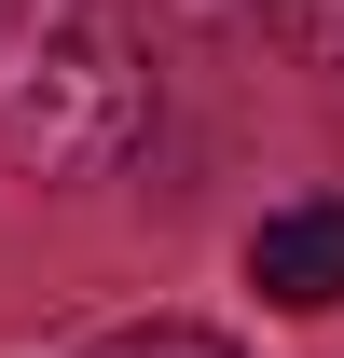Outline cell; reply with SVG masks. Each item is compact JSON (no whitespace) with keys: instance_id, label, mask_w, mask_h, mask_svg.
<instances>
[{"instance_id":"3","label":"cell","mask_w":344,"mask_h":358,"mask_svg":"<svg viewBox=\"0 0 344 358\" xmlns=\"http://www.w3.org/2000/svg\"><path fill=\"white\" fill-rule=\"evenodd\" d=\"M261 14H275V28H289L317 69H344V0H261Z\"/></svg>"},{"instance_id":"1","label":"cell","mask_w":344,"mask_h":358,"mask_svg":"<svg viewBox=\"0 0 344 358\" xmlns=\"http://www.w3.org/2000/svg\"><path fill=\"white\" fill-rule=\"evenodd\" d=\"M152 138V55L110 0H0V166L110 179Z\"/></svg>"},{"instance_id":"4","label":"cell","mask_w":344,"mask_h":358,"mask_svg":"<svg viewBox=\"0 0 344 358\" xmlns=\"http://www.w3.org/2000/svg\"><path fill=\"white\" fill-rule=\"evenodd\" d=\"M96 358H234V345H220V331H110Z\"/></svg>"},{"instance_id":"2","label":"cell","mask_w":344,"mask_h":358,"mask_svg":"<svg viewBox=\"0 0 344 358\" xmlns=\"http://www.w3.org/2000/svg\"><path fill=\"white\" fill-rule=\"evenodd\" d=\"M248 289L261 303H344V207H275L248 234Z\"/></svg>"}]
</instances>
